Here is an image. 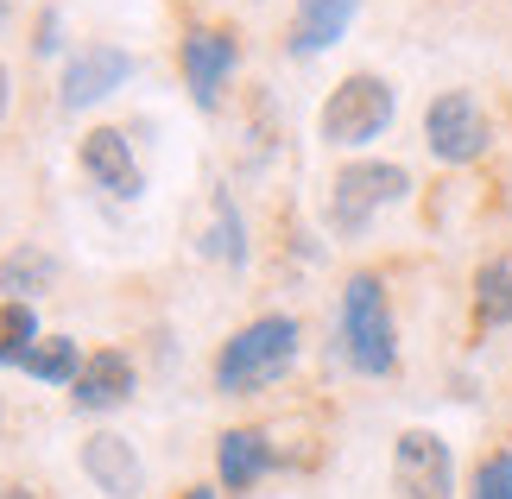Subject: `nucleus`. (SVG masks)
<instances>
[{
	"label": "nucleus",
	"mask_w": 512,
	"mask_h": 499,
	"mask_svg": "<svg viewBox=\"0 0 512 499\" xmlns=\"http://www.w3.org/2000/svg\"><path fill=\"white\" fill-rule=\"evenodd\" d=\"M298 348H304L298 316H285V310L253 316V323H241L222 348H215L209 379H215V392H222V398H253V392L279 386V379L298 367Z\"/></svg>",
	"instance_id": "1"
},
{
	"label": "nucleus",
	"mask_w": 512,
	"mask_h": 499,
	"mask_svg": "<svg viewBox=\"0 0 512 499\" xmlns=\"http://www.w3.org/2000/svg\"><path fill=\"white\" fill-rule=\"evenodd\" d=\"M76 165H83V177H89L95 190H108L114 203H140L146 171H140V158H133L121 127H89L83 146H76Z\"/></svg>",
	"instance_id": "9"
},
{
	"label": "nucleus",
	"mask_w": 512,
	"mask_h": 499,
	"mask_svg": "<svg viewBox=\"0 0 512 499\" xmlns=\"http://www.w3.org/2000/svg\"><path fill=\"white\" fill-rule=\"evenodd\" d=\"M361 0H298L291 7V26H285V51L291 57H323L329 45H342Z\"/></svg>",
	"instance_id": "12"
},
{
	"label": "nucleus",
	"mask_w": 512,
	"mask_h": 499,
	"mask_svg": "<svg viewBox=\"0 0 512 499\" xmlns=\"http://www.w3.org/2000/svg\"><path fill=\"white\" fill-rule=\"evenodd\" d=\"M424 146L437 165H475L494 146V121H487V108L468 89H443L424 108Z\"/></svg>",
	"instance_id": "5"
},
{
	"label": "nucleus",
	"mask_w": 512,
	"mask_h": 499,
	"mask_svg": "<svg viewBox=\"0 0 512 499\" xmlns=\"http://www.w3.org/2000/svg\"><path fill=\"white\" fill-rule=\"evenodd\" d=\"M32 342H38V304L0 297V367H19Z\"/></svg>",
	"instance_id": "18"
},
{
	"label": "nucleus",
	"mask_w": 512,
	"mask_h": 499,
	"mask_svg": "<svg viewBox=\"0 0 512 499\" xmlns=\"http://www.w3.org/2000/svg\"><path fill=\"white\" fill-rule=\"evenodd\" d=\"M76 462H83L89 487L108 493V499H140L146 493V462H140V449H133L121 430L83 436V455H76Z\"/></svg>",
	"instance_id": "10"
},
{
	"label": "nucleus",
	"mask_w": 512,
	"mask_h": 499,
	"mask_svg": "<svg viewBox=\"0 0 512 499\" xmlns=\"http://www.w3.org/2000/svg\"><path fill=\"white\" fill-rule=\"evenodd\" d=\"M32 51L38 57H57V51H64V7H38V19H32Z\"/></svg>",
	"instance_id": "20"
},
{
	"label": "nucleus",
	"mask_w": 512,
	"mask_h": 499,
	"mask_svg": "<svg viewBox=\"0 0 512 499\" xmlns=\"http://www.w3.org/2000/svg\"><path fill=\"white\" fill-rule=\"evenodd\" d=\"M89 354L76 348V335H38V342L26 348V361H19V373L26 379H45V386H64L70 392V379L83 373Z\"/></svg>",
	"instance_id": "15"
},
{
	"label": "nucleus",
	"mask_w": 512,
	"mask_h": 499,
	"mask_svg": "<svg viewBox=\"0 0 512 499\" xmlns=\"http://www.w3.org/2000/svg\"><path fill=\"white\" fill-rule=\"evenodd\" d=\"M392 493L399 499H456V455L437 430H399L392 443Z\"/></svg>",
	"instance_id": "7"
},
{
	"label": "nucleus",
	"mask_w": 512,
	"mask_h": 499,
	"mask_svg": "<svg viewBox=\"0 0 512 499\" xmlns=\"http://www.w3.org/2000/svg\"><path fill=\"white\" fill-rule=\"evenodd\" d=\"M209 259H228V266H247V234H241V209H234L228 190L209 196V234H203Z\"/></svg>",
	"instance_id": "17"
},
{
	"label": "nucleus",
	"mask_w": 512,
	"mask_h": 499,
	"mask_svg": "<svg viewBox=\"0 0 512 499\" xmlns=\"http://www.w3.org/2000/svg\"><path fill=\"white\" fill-rule=\"evenodd\" d=\"M392 114H399V89L386 83V76H373V70H354L342 76L336 89H329V102L317 114V133H323V146H373L386 127H392Z\"/></svg>",
	"instance_id": "4"
},
{
	"label": "nucleus",
	"mask_w": 512,
	"mask_h": 499,
	"mask_svg": "<svg viewBox=\"0 0 512 499\" xmlns=\"http://www.w3.org/2000/svg\"><path fill=\"white\" fill-rule=\"evenodd\" d=\"M475 323L481 329H512V253L481 259V272H475Z\"/></svg>",
	"instance_id": "16"
},
{
	"label": "nucleus",
	"mask_w": 512,
	"mask_h": 499,
	"mask_svg": "<svg viewBox=\"0 0 512 499\" xmlns=\"http://www.w3.org/2000/svg\"><path fill=\"white\" fill-rule=\"evenodd\" d=\"M234 64H241V38L228 26H184V38H177V70H184V89L203 114L222 108Z\"/></svg>",
	"instance_id": "6"
},
{
	"label": "nucleus",
	"mask_w": 512,
	"mask_h": 499,
	"mask_svg": "<svg viewBox=\"0 0 512 499\" xmlns=\"http://www.w3.org/2000/svg\"><path fill=\"white\" fill-rule=\"evenodd\" d=\"M0 499H38L32 487H0Z\"/></svg>",
	"instance_id": "23"
},
{
	"label": "nucleus",
	"mask_w": 512,
	"mask_h": 499,
	"mask_svg": "<svg viewBox=\"0 0 512 499\" xmlns=\"http://www.w3.org/2000/svg\"><path fill=\"white\" fill-rule=\"evenodd\" d=\"M405 196H411V171L405 165H392V158H354V165H342L329 177V196H323L329 234L354 241V234L373 228V215L405 203Z\"/></svg>",
	"instance_id": "3"
},
{
	"label": "nucleus",
	"mask_w": 512,
	"mask_h": 499,
	"mask_svg": "<svg viewBox=\"0 0 512 499\" xmlns=\"http://www.w3.org/2000/svg\"><path fill=\"white\" fill-rule=\"evenodd\" d=\"M7 108H13V70L0 64V121H7Z\"/></svg>",
	"instance_id": "21"
},
{
	"label": "nucleus",
	"mask_w": 512,
	"mask_h": 499,
	"mask_svg": "<svg viewBox=\"0 0 512 499\" xmlns=\"http://www.w3.org/2000/svg\"><path fill=\"white\" fill-rule=\"evenodd\" d=\"M133 76V57L121 45H76L64 57V83H57V108L64 114H83L95 102H108L114 89H127Z\"/></svg>",
	"instance_id": "8"
},
{
	"label": "nucleus",
	"mask_w": 512,
	"mask_h": 499,
	"mask_svg": "<svg viewBox=\"0 0 512 499\" xmlns=\"http://www.w3.org/2000/svg\"><path fill=\"white\" fill-rule=\"evenodd\" d=\"M57 285V259L38 241H19L13 253H0V297H19V304H38Z\"/></svg>",
	"instance_id": "14"
},
{
	"label": "nucleus",
	"mask_w": 512,
	"mask_h": 499,
	"mask_svg": "<svg viewBox=\"0 0 512 499\" xmlns=\"http://www.w3.org/2000/svg\"><path fill=\"white\" fill-rule=\"evenodd\" d=\"M133 398V361L121 348H95L83 373L70 379V405L76 411H114V405H127Z\"/></svg>",
	"instance_id": "13"
},
{
	"label": "nucleus",
	"mask_w": 512,
	"mask_h": 499,
	"mask_svg": "<svg viewBox=\"0 0 512 499\" xmlns=\"http://www.w3.org/2000/svg\"><path fill=\"white\" fill-rule=\"evenodd\" d=\"M272 443H266V430H253V424H234L215 436V487H222L228 499H247L253 487L272 474Z\"/></svg>",
	"instance_id": "11"
},
{
	"label": "nucleus",
	"mask_w": 512,
	"mask_h": 499,
	"mask_svg": "<svg viewBox=\"0 0 512 499\" xmlns=\"http://www.w3.org/2000/svg\"><path fill=\"white\" fill-rule=\"evenodd\" d=\"M468 499H512V449L481 455L475 474H468Z\"/></svg>",
	"instance_id": "19"
},
{
	"label": "nucleus",
	"mask_w": 512,
	"mask_h": 499,
	"mask_svg": "<svg viewBox=\"0 0 512 499\" xmlns=\"http://www.w3.org/2000/svg\"><path fill=\"white\" fill-rule=\"evenodd\" d=\"M215 493H222V487H184L177 499H215Z\"/></svg>",
	"instance_id": "22"
},
{
	"label": "nucleus",
	"mask_w": 512,
	"mask_h": 499,
	"mask_svg": "<svg viewBox=\"0 0 512 499\" xmlns=\"http://www.w3.org/2000/svg\"><path fill=\"white\" fill-rule=\"evenodd\" d=\"M336 348L367 379H386L399 367V329H392V297L380 272H348L342 304H336Z\"/></svg>",
	"instance_id": "2"
}]
</instances>
